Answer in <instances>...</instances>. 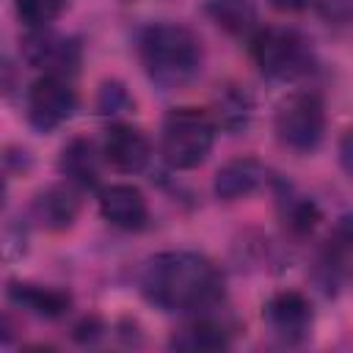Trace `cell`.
I'll return each mask as SVG.
<instances>
[{
  "mask_svg": "<svg viewBox=\"0 0 353 353\" xmlns=\"http://www.w3.org/2000/svg\"><path fill=\"white\" fill-rule=\"evenodd\" d=\"M143 298L163 312L199 314L223 298V276L212 259L196 251H163L141 270Z\"/></svg>",
  "mask_w": 353,
  "mask_h": 353,
  "instance_id": "1",
  "label": "cell"
},
{
  "mask_svg": "<svg viewBox=\"0 0 353 353\" xmlns=\"http://www.w3.org/2000/svg\"><path fill=\"white\" fill-rule=\"evenodd\" d=\"M138 58L146 77L163 88L174 91L188 85L201 72V41L179 22H154L143 28L138 39Z\"/></svg>",
  "mask_w": 353,
  "mask_h": 353,
  "instance_id": "2",
  "label": "cell"
},
{
  "mask_svg": "<svg viewBox=\"0 0 353 353\" xmlns=\"http://www.w3.org/2000/svg\"><path fill=\"white\" fill-rule=\"evenodd\" d=\"M218 124L201 108H174L163 119L160 154L176 171H190L207 160L215 143Z\"/></svg>",
  "mask_w": 353,
  "mask_h": 353,
  "instance_id": "3",
  "label": "cell"
},
{
  "mask_svg": "<svg viewBox=\"0 0 353 353\" xmlns=\"http://www.w3.org/2000/svg\"><path fill=\"white\" fill-rule=\"evenodd\" d=\"M251 61L262 77L290 83L309 74L314 63L312 41L295 28H262L248 44Z\"/></svg>",
  "mask_w": 353,
  "mask_h": 353,
  "instance_id": "4",
  "label": "cell"
},
{
  "mask_svg": "<svg viewBox=\"0 0 353 353\" xmlns=\"http://www.w3.org/2000/svg\"><path fill=\"white\" fill-rule=\"evenodd\" d=\"M273 130L281 146L309 154L323 143L325 135V105L314 91L287 94L273 116Z\"/></svg>",
  "mask_w": 353,
  "mask_h": 353,
  "instance_id": "5",
  "label": "cell"
},
{
  "mask_svg": "<svg viewBox=\"0 0 353 353\" xmlns=\"http://www.w3.org/2000/svg\"><path fill=\"white\" fill-rule=\"evenodd\" d=\"M28 121L36 132H52L77 110V91L63 74H44L28 88Z\"/></svg>",
  "mask_w": 353,
  "mask_h": 353,
  "instance_id": "6",
  "label": "cell"
},
{
  "mask_svg": "<svg viewBox=\"0 0 353 353\" xmlns=\"http://www.w3.org/2000/svg\"><path fill=\"white\" fill-rule=\"evenodd\" d=\"M262 320L270 331V336L279 345H301L309 339L314 325V309L312 301L298 290H281L268 298L262 309Z\"/></svg>",
  "mask_w": 353,
  "mask_h": 353,
  "instance_id": "7",
  "label": "cell"
},
{
  "mask_svg": "<svg viewBox=\"0 0 353 353\" xmlns=\"http://www.w3.org/2000/svg\"><path fill=\"white\" fill-rule=\"evenodd\" d=\"M22 58L36 66L44 69V74H74L83 58V50L74 39L69 36H58L50 28H36L28 30L22 39Z\"/></svg>",
  "mask_w": 353,
  "mask_h": 353,
  "instance_id": "8",
  "label": "cell"
},
{
  "mask_svg": "<svg viewBox=\"0 0 353 353\" xmlns=\"http://www.w3.org/2000/svg\"><path fill=\"white\" fill-rule=\"evenodd\" d=\"M102 157L119 174H138L146 168V163L152 157V143L141 127L116 121L105 135Z\"/></svg>",
  "mask_w": 353,
  "mask_h": 353,
  "instance_id": "9",
  "label": "cell"
},
{
  "mask_svg": "<svg viewBox=\"0 0 353 353\" xmlns=\"http://www.w3.org/2000/svg\"><path fill=\"white\" fill-rule=\"evenodd\" d=\"M80 212V199L74 185H52L33 196L30 201V221L44 232H66Z\"/></svg>",
  "mask_w": 353,
  "mask_h": 353,
  "instance_id": "10",
  "label": "cell"
},
{
  "mask_svg": "<svg viewBox=\"0 0 353 353\" xmlns=\"http://www.w3.org/2000/svg\"><path fill=\"white\" fill-rule=\"evenodd\" d=\"M99 215L116 229L138 232L149 221V204L132 185H108L99 190Z\"/></svg>",
  "mask_w": 353,
  "mask_h": 353,
  "instance_id": "11",
  "label": "cell"
},
{
  "mask_svg": "<svg viewBox=\"0 0 353 353\" xmlns=\"http://www.w3.org/2000/svg\"><path fill=\"white\" fill-rule=\"evenodd\" d=\"M265 179H268V168L256 157H234L218 168L212 190L221 201H237L259 190Z\"/></svg>",
  "mask_w": 353,
  "mask_h": 353,
  "instance_id": "12",
  "label": "cell"
},
{
  "mask_svg": "<svg viewBox=\"0 0 353 353\" xmlns=\"http://www.w3.org/2000/svg\"><path fill=\"white\" fill-rule=\"evenodd\" d=\"M6 292L14 306H19L36 317H44V320H58L72 306V295L66 290L33 284V281H8Z\"/></svg>",
  "mask_w": 353,
  "mask_h": 353,
  "instance_id": "13",
  "label": "cell"
},
{
  "mask_svg": "<svg viewBox=\"0 0 353 353\" xmlns=\"http://www.w3.org/2000/svg\"><path fill=\"white\" fill-rule=\"evenodd\" d=\"M58 171L77 190L97 188V182H99V154H97V146L88 138H83V135L72 138L61 149Z\"/></svg>",
  "mask_w": 353,
  "mask_h": 353,
  "instance_id": "14",
  "label": "cell"
},
{
  "mask_svg": "<svg viewBox=\"0 0 353 353\" xmlns=\"http://www.w3.org/2000/svg\"><path fill=\"white\" fill-rule=\"evenodd\" d=\"M168 345L176 350H190V353H212V350L229 347V334L221 323H215L210 317H196V320L185 323L182 328H176L171 334Z\"/></svg>",
  "mask_w": 353,
  "mask_h": 353,
  "instance_id": "15",
  "label": "cell"
},
{
  "mask_svg": "<svg viewBox=\"0 0 353 353\" xmlns=\"http://www.w3.org/2000/svg\"><path fill=\"white\" fill-rule=\"evenodd\" d=\"M212 108H215V116H212L215 124L221 130H226V132H243L248 127L251 116H254V99H251V94L243 85H234V83L218 88Z\"/></svg>",
  "mask_w": 353,
  "mask_h": 353,
  "instance_id": "16",
  "label": "cell"
},
{
  "mask_svg": "<svg viewBox=\"0 0 353 353\" xmlns=\"http://www.w3.org/2000/svg\"><path fill=\"white\" fill-rule=\"evenodd\" d=\"M207 14L232 36L248 33L256 22V8L251 0H207Z\"/></svg>",
  "mask_w": 353,
  "mask_h": 353,
  "instance_id": "17",
  "label": "cell"
},
{
  "mask_svg": "<svg viewBox=\"0 0 353 353\" xmlns=\"http://www.w3.org/2000/svg\"><path fill=\"white\" fill-rule=\"evenodd\" d=\"M66 8V0H14V11L28 30L50 28Z\"/></svg>",
  "mask_w": 353,
  "mask_h": 353,
  "instance_id": "18",
  "label": "cell"
},
{
  "mask_svg": "<svg viewBox=\"0 0 353 353\" xmlns=\"http://www.w3.org/2000/svg\"><path fill=\"white\" fill-rule=\"evenodd\" d=\"M317 221H320V210H317V204H314L312 199L292 196V201H290L287 210H284V223H287L292 232L306 234V232H312V229L317 226Z\"/></svg>",
  "mask_w": 353,
  "mask_h": 353,
  "instance_id": "19",
  "label": "cell"
},
{
  "mask_svg": "<svg viewBox=\"0 0 353 353\" xmlns=\"http://www.w3.org/2000/svg\"><path fill=\"white\" fill-rule=\"evenodd\" d=\"M127 108H132V99H130V94H127V88L121 83H105L99 88L97 110L102 116H116V113H124Z\"/></svg>",
  "mask_w": 353,
  "mask_h": 353,
  "instance_id": "20",
  "label": "cell"
},
{
  "mask_svg": "<svg viewBox=\"0 0 353 353\" xmlns=\"http://www.w3.org/2000/svg\"><path fill=\"white\" fill-rule=\"evenodd\" d=\"M102 331H105L102 320H99L97 314H85L80 323H74V328H72V336H74V342H80V345H88V342H97V339L102 336Z\"/></svg>",
  "mask_w": 353,
  "mask_h": 353,
  "instance_id": "21",
  "label": "cell"
},
{
  "mask_svg": "<svg viewBox=\"0 0 353 353\" xmlns=\"http://www.w3.org/2000/svg\"><path fill=\"white\" fill-rule=\"evenodd\" d=\"M339 165H342V171L347 174V179L353 182V127L350 130H345V135L339 138Z\"/></svg>",
  "mask_w": 353,
  "mask_h": 353,
  "instance_id": "22",
  "label": "cell"
},
{
  "mask_svg": "<svg viewBox=\"0 0 353 353\" xmlns=\"http://www.w3.org/2000/svg\"><path fill=\"white\" fill-rule=\"evenodd\" d=\"M309 3L312 0H270V6L276 11H281V14H298V11L309 8Z\"/></svg>",
  "mask_w": 353,
  "mask_h": 353,
  "instance_id": "23",
  "label": "cell"
}]
</instances>
